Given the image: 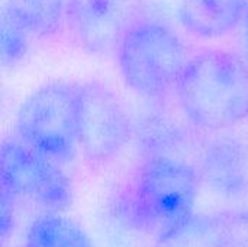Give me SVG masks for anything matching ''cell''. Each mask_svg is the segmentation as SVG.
Listing matches in <instances>:
<instances>
[{"mask_svg": "<svg viewBox=\"0 0 248 247\" xmlns=\"http://www.w3.org/2000/svg\"><path fill=\"white\" fill-rule=\"evenodd\" d=\"M158 247H212V245L205 236L198 217H195L183 231L163 243H158Z\"/></svg>", "mask_w": 248, "mask_h": 247, "instance_id": "cell-14", "label": "cell"}, {"mask_svg": "<svg viewBox=\"0 0 248 247\" xmlns=\"http://www.w3.org/2000/svg\"><path fill=\"white\" fill-rule=\"evenodd\" d=\"M243 42H244V51H246V60L248 63V7L247 12H246V16H244V20H243Z\"/></svg>", "mask_w": 248, "mask_h": 247, "instance_id": "cell-16", "label": "cell"}, {"mask_svg": "<svg viewBox=\"0 0 248 247\" xmlns=\"http://www.w3.org/2000/svg\"><path fill=\"white\" fill-rule=\"evenodd\" d=\"M1 32V61L4 66H15L19 63L29 49L31 32L10 13L1 10L0 20Z\"/></svg>", "mask_w": 248, "mask_h": 247, "instance_id": "cell-13", "label": "cell"}, {"mask_svg": "<svg viewBox=\"0 0 248 247\" xmlns=\"http://www.w3.org/2000/svg\"><path fill=\"white\" fill-rule=\"evenodd\" d=\"M115 54L126 86L147 99H160L176 90L192 58L171 26L148 16L129 28Z\"/></svg>", "mask_w": 248, "mask_h": 247, "instance_id": "cell-3", "label": "cell"}, {"mask_svg": "<svg viewBox=\"0 0 248 247\" xmlns=\"http://www.w3.org/2000/svg\"><path fill=\"white\" fill-rule=\"evenodd\" d=\"M201 178L174 156H148L116 201L121 220L131 229L163 243L183 231L195 218Z\"/></svg>", "mask_w": 248, "mask_h": 247, "instance_id": "cell-1", "label": "cell"}, {"mask_svg": "<svg viewBox=\"0 0 248 247\" xmlns=\"http://www.w3.org/2000/svg\"><path fill=\"white\" fill-rule=\"evenodd\" d=\"M174 92L195 128H234L248 118L247 60L227 49H205L190 58Z\"/></svg>", "mask_w": 248, "mask_h": 247, "instance_id": "cell-2", "label": "cell"}, {"mask_svg": "<svg viewBox=\"0 0 248 247\" xmlns=\"http://www.w3.org/2000/svg\"><path fill=\"white\" fill-rule=\"evenodd\" d=\"M1 10L17 19L33 38H54L65 29L67 0H3Z\"/></svg>", "mask_w": 248, "mask_h": 247, "instance_id": "cell-10", "label": "cell"}, {"mask_svg": "<svg viewBox=\"0 0 248 247\" xmlns=\"http://www.w3.org/2000/svg\"><path fill=\"white\" fill-rule=\"evenodd\" d=\"M25 247H94L89 234L62 214H42L29 227Z\"/></svg>", "mask_w": 248, "mask_h": 247, "instance_id": "cell-11", "label": "cell"}, {"mask_svg": "<svg viewBox=\"0 0 248 247\" xmlns=\"http://www.w3.org/2000/svg\"><path fill=\"white\" fill-rule=\"evenodd\" d=\"M212 247H248V207L198 217Z\"/></svg>", "mask_w": 248, "mask_h": 247, "instance_id": "cell-12", "label": "cell"}, {"mask_svg": "<svg viewBox=\"0 0 248 247\" xmlns=\"http://www.w3.org/2000/svg\"><path fill=\"white\" fill-rule=\"evenodd\" d=\"M78 86L55 80L32 92L19 106V141L58 165L71 162L78 150Z\"/></svg>", "mask_w": 248, "mask_h": 247, "instance_id": "cell-4", "label": "cell"}, {"mask_svg": "<svg viewBox=\"0 0 248 247\" xmlns=\"http://www.w3.org/2000/svg\"><path fill=\"white\" fill-rule=\"evenodd\" d=\"M13 205L15 199L9 197L7 194L1 192V215H0V231H1V239L4 240L9 231L13 227Z\"/></svg>", "mask_w": 248, "mask_h": 247, "instance_id": "cell-15", "label": "cell"}, {"mask_svg": "<svg viewBox=\"0 0 248 247\" xmlns=\"http://www.w3.org/2000/svg\"><path fill=\"white\" fill-rule=\"evenodd\" d=\"M201 181L217 197L240 201L248 195V144L222 135L211 140L201 157Z\"/></svg>", "mask_w": 248, "mask_h": 247, "instance_id": "cell-8", "label": "cell"}, {"mask_svg": "<svg viewBox=\"0 0 248 247\" xmlns=\"http://www.w3.org/2000/svg\"><path fill=\"white\" fill-rule=\"evenodd\" d=\"M1 192L23 199L45 214H61L73 204V183L54 160L19 140H6L0 151Z\"/></svg>", "mask_w": 248, "mask_h": 247, "instance_id": "cell-5", "label": "cell"}, {"mask_svg": "<svg viewBox=\"0 0 248 247\" xmlns=\"http://www.w3.org/2000/svg\"><path fill=\"white\" fill-rule=\"evenodd\" d=\"M248 0H179L180 25L193 36L219 39L243 25Z\"/></svg>", "mask_w": 248, "mask_h": 247, "instance_id": "cell-9", "label": "cell"}, {"mask_svg": "<svg viewBox=\"0 0 248 247\" xmlns=\"http://www.w3.org/2000/svg\"><path fill=\"white\" fill-rule=\"evenodd\" d=\"M132 131L131 118L112 89L99 82L78 86V150L87 163L102 166L115 160L129 144Z\"/></svg>", "mask_w": 248, "mask_h": 247, "instance_id": "cell-6", "label": "cell"}, {"mask_svg": "<svg viewBox=\"0 0 248 247\" xmlns=\"http://www.w3.org/2000/svg\"><path fill=\"white\" fill-rule=\"evenodd\" d=\"M142 16V0H67L65 31L84 52L109 55Z\"/></svg>", "mask_w": 248, "mask_h": 247, "instance_id": "cell-7", "label": "cell"}]
</instances>
